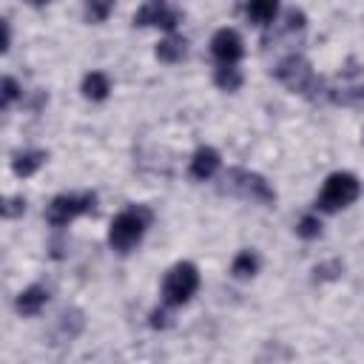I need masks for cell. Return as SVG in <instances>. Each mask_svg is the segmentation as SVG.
Returning a JSON list of instances; mask_svg holds the SVG:
<instances>
[{"label":"cell","instance_id":"obj_1","mask_svg":"<svg viewBox=\"0 0 364 364\" xmlns=\"http://www.w3.org/2000/svg\"><path fill=\"white\" fill-rule=\"evenodd\" d=\"M273 77L282 85H287L293 94H301L313 102L327 100V82L313 71V65L301 54H287L284 60H279L273 68Z\"/></svg>","mask_w":364,"mask_h":364},{"label":"cell","instance_id":"obj_2","mask_svg":"<svg viewBox=\"0 0 364 364\" xmlns=\"http://www.w3.org/2000/svg\"><path fill=\"white\" fill-rule=\"evenodd\" d=\"M148 225H151V210L142 208V205H134V208H125L122 213H117L111 219V228H108V245H111V250H117V253L134 250L142 242Z\"/></svg>","mask_w":364,"mask_h":364},{"label":"cell","instance_id":"obj_3","mask_svg":"<svg viewBox=\"0 0 364 364\" xmlns=\"http://www.w3.org/2000/svg\"><path fill=\"white\" fill-rule=\"evenodd\" d=\"M222 191L242 196V199H250L256 205H273L276 202V191L270 188V182L262 173L247 171V168H230L222 176Z\"/></svg>","mask_w":364,"mask_h":364},{"label":"cell","instance_id":"obj_4","mask_svg":"<svg viewBox=\"0 0 364 364\" xmlns=\"http://www.w3.org/2000/svg\"><path fill=\"white\" fill-rule=\"evenodd\" d=\"M199 290V270L193 262H176L162 279V304L182 307Z\"/></svg>","mask_w":364,"mask_h":364},{"label":"cell","instance_id":"obj_5","mask_svg":"<svg viewBox=\"0 0 364 364\" xmlns=\"http://www.w3.org/2000/svg\"><path fill=\"white\" fill-rule=\"evenodd\" d=\"M358 193H361L358 176L350 173V171H336V173H330V176L324 179L316 205H318V210H324V213H336V210L353 205V202L358 199Z\"/></svg>","mask_w":364,"mask_h":364},{"label":"cell","instance_id":"obj_6","mask_svg":"<svg viewBox=\"0 0 364 364\" xmlns=\"http://www.w3.org/2000/svg\"><path fill=\"white\" fill-rule=\"evenodd\" d=\"M97 205V193L85 191V193H60L48 202L46 208V222L51 228H65L68 222H74L82 213H91Z\"/></svg>","mask_w":364,"mask_h":364},{"label":"cell","instance_id":"obj_7","mask_svg":"<svg viewBox=\"0 0 364 364\" xmlns=\"http://www.w3.org/2000/svg\"><path fill=\"white\" fill-rule=\"evenodd\" d=\"M327 100L330 102H358L364 100V71L344 68L336 82H327Z\"/></svg>","mask_w":364,"mask_h":364},{"label":"cell","instance_id":"obj_8","mask_svg":"<svg viewBox=\"0 0 364 364\" xmlns=\"http://www.w3.org/2000/svg\"><path fill=\"white\" fill-rule=\"evenodd\" d=\"M179 20H182V14L173 6L159 3V0H151V3L139 6L136 14H134V26H156V28H165V31H173L179 26Z\"/></svg>","mask_w":364,"mask_h":364},{"label":"cell","instance_id":"obj_9","mask_svg":"<svg viewBox=\"0 0 364 364\" xmlns=\"http://www.w3.org/2000/svg\"><path fill=\"white\" fill-rule=\"evenodd\" d=\"M210 54L219 60V65H236L245 54V43L236 28H219L210 37Z\"/></svg>","mask_w":364,"mask_h":364},{"label":"cell","instance_id":"obj_10","mask_svg":"<svg viewBox=\"0 0 364 364\" xmlns=\"http://www.w3.org/2000/svg\"><path fill=\"white\" fill-rule=\"evenodd\" d=\"M219 165H222L219 151L210 148V145H202V148H196V154L191 156V179L205 182V179H210V176L219 171Z\"/></svg>","mask_w":364,"mask_h":364},{"label":"cell","instance_id":"obj_11","mask_svg":"<svg viewBox=\"0 0 364 364\" xmlns=\"http://www.w3.org/2000/svg\"><path fill=\"white\" fill-rule=\"evenodd\" d=\"M46 304H48V290L40 287V284H31V287L20 290V296L14 301V307H17L20 316H37Z\"/></svg>","mask_w":364,"mask_h":364},{"label":"cell","instance_id":"obj_12","mask_svg":"<svg viewBox=\"0 0 364 364\" xmlns=\"http://www.w3.org/2000/svg\"><path fill=\"white\" fill-rule=\"evenodd\" d=\"M46 159H48L46 151H37V148L20 151V154H14V159H11V171H14L20 179H26V176H34V173L46 165Z\"/></svg>","mask_w":364,"mask_h":364},{"label":"cell","instance_id":"obj_13","mask_svg":"<svg viewBox=\"0 0 364 364\" xmlns=\"http://www.w3.org/2000/svg\"><path fill=\"white\" fill-rule=\"evenodd\" d=\"M245 14H247V20L253 23V26H270L273 20H276V14H279V3L276 0H253V3H247L245 6Z\"/></svg>","mask_w":364,"mask_h":364},{"label":"cell","instance_id":"obj_14","mask_svg":"<svg viewBox=\"0 0 364 364\" xmlns=\"http://www.w3.org/2000/svg\"><path fill=\"white\" fill-rule=\"evenodd\" d=\"M108 91H111V80H108V74H102V71H91V74L82 77V97H85V100H91V102H102V100L108 97Z\"/></svg>","mask_w":364,"mask_h":364},{"label":"cell","instance_id":"obj_15","mask_svg":"<svg viewBox=\"0 0 364 364\" xmlns=\"http://www.w3.org/2000/svg\"><path fill=\"white\" fill-rule=\"evenodd\" d=\"M188 57V43H185V37H165V40H159V46H156V60H162V63H182Z\"/></svg>","mask_w":364,"mask_h":364},{"label":"cell","instance_id":"obj_16","mask_svg":"<svg viewBox=\"0 0 364 364\" xmlns=\"http://www.w3.org/2000/svg\"><path fill=\"white\" fill-rule=\"evenodd\" d=\"M259 264L262 262H259L256 250H239L230 262V273H233V279H250L259 273Z\"/></svg>","mask_w":364,"mask_h":364},{"label":"cell","instance_id":"obj_17","mask_svg":"<svg viewBox=\"0 0 364 364\" xmlns=\"http://www.w3.org/2000/svg\"><path fill=\"white\" fill-rule=\"evenodd\" d=\"M213 82L222 88V91H239V85H242V71L236 68V65H216V71H213Z\"/></svg>","mask_w":364,"mask_h":364},{"label":"cell","instance_id":"obj_18","mask_svg":"<svg viewBox=\"0 0 364 364\" xmlns=\"http://www.w3.org/2000/svg\"><path fill=\"white\" fill-rule=\"evenodd\" d=\"M296 233H299L301 239H318V236H321V222H318V216H313V213L301 216L299 225H296Z\"/></svg>","mask_w":364,"mask_h":364},{"label":"cell","instance_id":"obj_19","mask_svg":"<svg viewBox=\"0 0 364 364\" xmlns=\"http://www.w3.org/2000/svg\"><path fill=\"white\" fill-rule=\"evenodd\" d=\"M304 26H307V17H304L301 9H287V11H284V31H287V34L304 31Z\"/></svg>","mask_w":364,"mask_h":364},{"label":"cell","instance_id":"obj_20","mask_svg":"<svg viewBox=\"0 0 364 364\" xmlns=\"http://www.w3.org/2000/svg\"><path fill=\"white\" fill-rule=\"evenodd\" d=\"M20 97V85H17V80L14 77H3V97H0V108L3 111H9L11 108V102Z\"/></svg>","mask_w":364,"mask_h":364},{"label":"cell","instance_id":"obj_21","mask_svg":"<svg viewBox=\"0 0 364 364\" xmlns=\"http://www.w3.org/2000/svg\"><path fill=\"white\" fill-rule=\"evenodd\" d=\"M111 11H114L111 3H88V6H85V17H88L91 23H102Z\"/></svg>","mask_w":364,"mask_h":364},{"label":"cell","instance_id":"obj_22","mask_svg":"<svg viewBox=\"0 0 364 364\" xmlns=\"http://www.w3.org/2000/svg\"><path fill=\"white\" fill-rule=\"evenodd\" d=\"M23 210H26V199H23V196H9L6 205H3V216H6V219L20 216Z\"/></svg>","mask_w":364,"mask_h":364},{"label":"cell","instance_id":"obj_23","mask_svg":"<svg viewBox=\"0 0 364 364\" xmlns=\"http://www.w3.org/2000/svg\"><path fill=\"white\" fill-rule=\"evenodd\" d=\"M330 270H341V262H330V264H318L313 273H316V279H336Z\"/></svg>","mask_w":364,"mask_h":364},{"label":"cell","instance_id":"obj_24","mask_svg":"<svg viewBox=\"0 0 364 364\" xmlns=\"http://www.w3.org/2000/svg\"><path fill=\"white\" fill-rule=\"evenodd\" d=\"M0 28H3V51H9V46H11V28H9V20H0Z\"/></svg>","mask_w":364,"mask_h":364},{"label":"cell","instance_id":"obj_25","mask_svg":"<svg viewBox=\"0 0 364 364\" xmlns=\"http://www.w3.org/2000/svg\"><path fill=\"white\" fill-rule=\"evenodd\" d=\"M361 139H364V136H361Z\"/></svg>","mask_w":364,"mask_h":364}]
</instances>
